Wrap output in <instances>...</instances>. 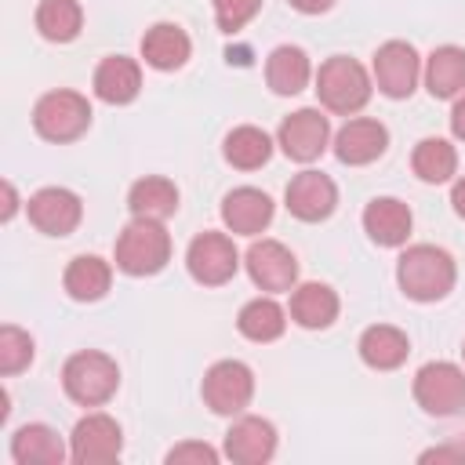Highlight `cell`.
<instances>
[{
	"label": "cell",
	"mask_w": 465,
	"mask_h": 465,
	"mask_svg": "<svg viewBox=\"0 0 465 465\" xmlns=\"http://www.w3.org/2000/svg\"><path fill=\"white\" fill-rule=\"evenodd\" d=\"M374 80L378 91L389 98H407L418 84V54L403 40H389L374 54Z\"/></svg>",
	"instance_id": "8fae6325"
},
{
	"label": "cell",
	"mask_w": 465,
	"mask_h": 465,
	"mask_svg": "<svg viewBox=\"0 0 465 465\" xmlns=\"http://www.w3.org/2000/svg\"><path fill=\"white\" fill-rule=\"evenodd\" d=\"M276 450V429L265 418H240L225 432V454L240 465H262Z\"/></svg>",
	"instance_id": "2e32d148"
},
{
	"label": "cell",
	"mask_w": 465,
	"mask_h": 465,
	"mask_svg": "<svg viewBox=\"0 0 465 465\" xmlns=\"http://www.w3.org/2000/svg\"><path fill=\"white\" fill-rule=\"evenodd\" d=\"M185 265H189V276L203 287H218L225 280L236 276V265H240V254L232 247L229 236L222 232H200L189 251H185Z\"/></svg>",
	"instance_id": "9c48e42d"
},
{
	"label": "cell",
	"mask_w": 465,
	"mask_h": 465,
	"mask_svg": "<svg viewBox=\"0 0 465 465\" xmlns=\"http://www.w3.org/2000/svg\"><path fill=\"white\" fill-rule=\"evenodd\" d=\"M138 87H142L138 62H131L124 54H113L94 69V94L109 105H127L138 94Z\"/></svg>",
	"instance_id": "ffe728a7"
},
{
	"label": "cell",
	"mask_w": 465,
	"mask_h": 465,
	"mask_svg": "<svg viewBox=\"0 0 465 465\" xmlns=\"http://www.w3.org/2000/svg\"><path fill=\"white\" fill-rule=\"evenodd\" d=\"M236 327H240V334L251 338V341H272V338L283 334L287 320H283V309H280L272 298H254V302H247V305L240 309Z\"/></svg>",
	"instance_id": "83f0119b"
},
{
	"label": "cell",
	"mask_w": 465,
	"mask_h": 465,
	"mask_svg": "<svg viewBox=\"0 0 465 465\" xmlns=\"http://www.w3.org/2000/svg\"><path fill=\"white\" fill-rule=\"evenodd\" d=\"M461 450H465V447H461Z\"/></svg>",
	"instance_id": "f35d334b"
},
{
	"label": "cell",
	"mask_w": 465,
	"mask_h": 465,
	"mask_svg": "<svg viewBox=\"0 0 465 465\" xmlns=\"http://www.w3.org/2000/svg\"><path fill=\"white\" fill-rule=\"evenodd\" d=\"M171 258V236L153 218H134L116 240V265L127 276H153Z\"/></svg>",
	"instance_id": "3957f363"
},
{
	"label": "cell",
	"mask_w": 465,
	"mask_h": 465,
	"mask_svg": "<svg viewBox=\"0 0 465 465\" xmlns=\"http://www.w3.org/2000/svg\"><path fill=\"white\" fill-rule=\"evenodd\" d=\"M258 7L262 0H214V22L222 33H236L258 15Z\"/></svg>",
	"instance_id": "d6a6232c"
},
{
	"label": "cell",
	"mask_w": 465,
	"mask_h": 465,
	"mask_svg": "<svg viewBox=\"0 0 465 465\" xmlns=\"http://www.w3.org/2000/svg\"><path fill=\"white\" fill-rule=\"evenodd\" d=\"M327 138H331V124L320 109H298L280 124V149L298 163L316 160L327 149Z\"/></svg>",
	"instance_id": "30bf717a"
},
{
	"label": "cell",
	"mask_w": 465,
	"mask_h": 465,
	"mask_svg": "<svg viewBox=\"0 0 465 465\" xmlns=\"http://www.w3.org/2000/svg\"><path fill=\"white\" fill-rule=\"evenodd\" d=\"M425 87L432 98H454L465 91V51L454 44H443L425 62Z\"/></svg>",
	"instance_id": "cb8c5ba5"
},
{
	"label": "cell",
	"mask_w": 465,
	"mask_h": 465,
	"mask_svg": "<svg viewBox=\"0 0 465 465\" xmlns=\"http://www.w3.org/2000/svg\"><path fill=\"white\" fill-rule=\"evenodd\" d=\"M80 214H84L80 196L69 189L51 185V189H40L36 196H29V222L47 236H69L80 225Z\"/></svg>",
	"instance_id": "7c38bea8"
},
{
	"label": "cell",
	"mask_w": 465,
	"mask_h": 465,
	"mask_svg": "<svg viewBox=\"0 0 465 465\" xmlns=\"http://www.w3.org/2000/svg\"><path fill=\"white\" fill-rule=\"evenodd\" d=\"M218 461V450L207 447V443H178L167 450V465H214Z\"/></svg>",
	"instance_id": "836d02e7"
},
{
	"label": "cell",
	"mask_w": 465,
	"mask_h": 465,
	"mask_svg": "<svg viewBox=\"0 0 465 465\" xmlns=\"http://www.w3.org/2000/svg\"><path fill=\"white\" fill-rule=\"evenodd\" d=\"M269 153H272V142H269V134L262 127L247 124V127H236V131L225 134V160L232 167H240V171L262 167L269 160Z\"/></svg>",
	"instance_id": "f546056e"
},
{
	"label": "cell",
	"mask_w": 465,
	"mask_h": 465,
	"mask_svg": "<svg viewBox=\"0 0 465 465\" xmlns=\"http://www.w3.org/2000/svg\"><path fill=\"white\" fill-rule=\"evenodd\" d=\"M389 145V131L378 120H349L338 134H334V156L349 167H363L371 160H378Z\"/></svg>",
	"instance_id": "9a60e30c"
},
{
	"label": "cell",
	"mask_w": 465,
	"mask_h": 465,
	"mask_svg": "<svg viewBox=\"0 0 465 465\" xmlns=\"http://www.w3.org/2000/svg\"><path fill=\"white\" fill-rule=\"evenodd\" d=\"M247 272L262 291H291L298 280V262L283 243L258 240L247 251Z\"/></svg>",
	"instance_id": "5bb4252c"
},
{
	"label": "cell",
	"mask_w": 465,
	"mask_h": 465,
	"mask_svg": "<svg viewBox=\"0 0 465 465\" xmlns=\"http://www.w3.org/2000/svg\"><path fill=\"white\" fill-rule=\"evenodd\" d=\"M454 258L443 251V247H432V243H418V247H407L396 262V280H400V291L414 302H440L450 294L454 287Z\"/></svg>",
	"instance_id": "6da1fadb"
},
{
	"label": "cell",
	"mask_w": 465,
	"mask_h": 465,
	"mask_svg": "<svg viewBox=\"0 0 465 465\" xmlns=\"http://www.w3.org/2000/svg\"><path fill=\"white\" fill-rule=\"evenodd\" d=\"M18 211V196H15V185L11 182H4V211H0V218L4 222H11V214Z\"/></svg>",
	"instance_id": "8d00e7d4"
},
{
	"label": "cell",
	"mask_w": 465,
	"mask_h": 465,
	"mask_svg": "<svg viewBox=\"0 0 465 465\" xmlns=\"http://www.w3.org/2000/svg\"><path fill=\"white\" fill-rule=\"evenodd\" d=\"M291 316H294V323H302L309 331L331 327L338 316V294L327 283H302L291 294Z\"/></svg>",
	"instance_id": "484cf974"
},
{
	"label": "cell",
	"mask_w": 465,
	"mask_h": 465,
	"mask_svg": "<svg viewBox=\"0 0 465 465\" xmlns=\"http://www.w3.org/2000/svg\"><path fill=\"white\" fill-rule=\"evenodd\" d=\"M91 105L76 91H47L33 109V127L47 142H73L87 131Z\"/></svg>",
	"instance_id": "5b68a950"
},
{
	"label": "cell",
	"mask_w": 465,
	"mask_h": 465,
	"mask_svg": "<svg viewBox=\"0 0 465 465\" xmlns=\"http://www.w3.org/2000/svg\"><path fill=\"white\" fill-rule=\"evenodd\" d=\"M189 51H193V44H189L185 29H178L174 22H156L142 36V58L153 69H163V73L167 69H182L189 62Z\"/></svg>",
	"instance_id": "d6986e66"
},
{
	"label": "cell",
	"mask_w": 465,
	"mask_h": 465,
	"mask_svg": "<svg viewBox=\"0 0 465 465\" xmlns=\"http://www.w3.org/2000/svg\"><path fill=\"white\" fill-rule=\"evenodd\" d=\"M450 203H454V211L465 218V178L454 182V189H450Z\"/></svg>",
	"instance_id": "74e56055"
},
{
	"label": "cell",
	"mask_w": 465,
	"mask_h": 465,
	"mask_svg": "<svg viewBox=\"0 0 465 465\" xmlns=\"http://www.w3.org/2000/svg\"><path fill=\"white\" fill-rule=\"evenodd\" d=\"M316 94L320 102L331 109V113H341V116H352L367 105L371 98V76L367 69L356 62V58H345V54H334L320 65L316 73Z\"/></svg>",
	"instance_id": "7a4b0ae2"
},
{
	"label": "cell",
	"mask_w": 465,
	"mask_h": 465,
	"mask_svg": "<svg viewBox=\"0 0 465 465\" xmlns=\"http://www.w3.org/2000/svg\"><path fill=\"white\" fill-rule=\"evenodd\" d=\"M80 22H84V11L76 0H40L36 7V29L54 44H69L80 33Z\"/></svg>",
	"instance_id": "f1b7e54d"
},
{
	"label": "cell",
	"mask_w": 465,
	"mask_h": 465,
	"mask_svg": "<svg viewBox=\"0 0 465 465\" xmlns=\"http://www.w3.org/2000/svg\"><path fill=\"white\" fill-rule=\"evenodd\" d=\"M124 432L109 414H87L69 436V458L76 465H109L120 458Z\"/></svg>",
	"instance_id": "ba28073f"
},
{
	"label": "cell",
	"mask_w": 465,
	"mask_h": 465,
	"mask_svg": "<svg viewBox=\"0 0 465 465\" xmlns=\"http://www.w3.org/2000/svg\"><path fill=\"white\" fill-rule=\"evenodd\" d=\"M283 200H287V211H291L294 218H302V222H320V218H327V214L334 211L338 189H334V182H331L327 174H320V171H302V174L291 178Z\"/></svg>",
	"instance_id": "4fadbf2b"
},
{
	"label": "cell",
	"mask_w": 465,
	"mask_h": 465,
	"mask_svg": "<svg viewBox=\"0 0 465 465\" xmlns=\"http://www.w3.org/2000/svg\"><path fill=\"white\" fill-rule=\"evenodd\" d=\"M29 363H33V338L15 323L0 327V374H18Z\"/></svg>",
	"instance_id": "1f68e13d"
},
{
	"label": "cell",
	"mask_w": 465,
	"mask_h": 465,
	"mask_svg": "<svg viewBox=\"0 0 465 465\" xmlns=\"http://www.w3.org/2000/svg\"><path fill=\"white\" fill-rule=\"evenodd\" d=\"M109 280H113L109 265L102 258H94V254H80L65 269V291L76 302H98L109 291Z\"/></svg>",
	"instance_id": "4316f807"
},
{
	"label": "cell",
	"mask_w": 465,
	"mask_h": 465,
	"mask_svg": "<svg viewBox=\"0 0 465 465\" xmlns=\"http://www.w3.org/2000/svg\"><path fill=\"white\" fill-rule=\"evenodd\" d=\"M411 345H407V334L400 327H389V323H374L360 334V360L374 371H392L407 360Z\"/></svg>",
	"instance_id": "44dd1931"
},
{
	"label": "cell",
	"mask_w": 465,
	"mask_h": 465,
	"mask_svg": "<svg viewBox=\"0 0 465 465\" xmlns=\"http://www.w3.org/2000/svg\"><path fill=\"white\" fill-rule=\"evenodd\" d=\"M127 207L134 218H153V222H163L178 211V189L174 182L167 178H138L127 193Z\"/></svg>",
	"instance_id": "d4e9b609"
},
{
	"label": "cell",
	"mask_w": 465,
	"mask_h": 465,
	"mask_svg": "<svg viewBox=\"0 0 465 465\" xmlns=\"http://www.w3.org/2000/svg\"><path fill=\"white\" fill-rule=\"evenodd\" d=\"M363 229H367V236H371L374 243H381V247H400V243H407V236H411V211H407V203H400V200H392V196H378V200H371L367 211H363Z\"/></svg>",
	"instance_id": "ac0fdd59"
},
{
	"label": "cell",
	"mask_w": 465,
	"mask_h": 465,
	"mask_svg": "<svg viewBox=\"0 0 465 465\" xmlns=\"http://www.w3.org/2000/svg\"><path fill=\"white\" fill-rule=\"evenodd\" d=\"M254 396V374L240 360H222L203 374V403L214 414H240Z\"/></svg>",
	"instance_id": "52a82bcc"
},
{
	"label": "cell",
	"mask_w": 465,
	"mask_h": 465,
	"mask_svg": "<svg viewBox=\"0 0 465 465\" xmlns=\"http://www.w3.org/2000/svg\"><path fill=\"white\" fill-rule=\"evenodd\" d=\"M411 163H414V174H418L421 182L440 185V182H447V178L454 174L458 153H454V145L443 142V138H421V142L414 145Z\"/></svg>",
	"instance_id": "4dcf8cb0"
},
{
	"label": "cell",
	"mask_w": 465,
	"mask_h": 465,
	"mask_svg": "<svg viewBox=\"0 0 465 465\" xmlns=\"http://www.w3.org/2000/svg\"><path fill=\"white\" fill-rule=\"evenodd\" d=\"M11 458L18 465H33V461H40V465H62L65 461V447H62V440H58V432L51 425L33 421V425H22L11 436Z\"/></svg>",
	"instance_id": "7402d4cb"
},
{
	"label": "cell",
	"mask_w": 465,
	"mask_h": 465,
	"mask_svg": "<svg viewBox=\"0 0 465 465\" xmlns=\"http://www.w3.org/2000/svg\"><path fill=\"white\" fill-rule=\"evenodd\" d=\"M222 222L232 229V232H243V236H254L262 232L269 222H272V200L262 193V189H232L225 200H222Z\"/></svg>",
	"instance_id": "e0dca14e"
},
{
	"label": "cell",
	"mask_w": 465,
	"mask_h": 465,
	"mask_svg": "<svg viewBox=\"0 0 465 465\" xmlns=\"http://www.w3.org/2000/svg\"><path fill=\"white\" fill-rule=\"evenodd\" d=\"M450 131H454V138H461L465 142V94L454 102V109H450Z\"/></svg>",
	"instance_id": "d590c367"
},
{
	"label": "cell",
	"mask_w": 465,
	"mask_h": 465,
	"mask_svg": "<svg viewBox=\"0 0 465 465\" xmlns=\"http://www.w3.org/2000/svg\"><path fill=\"white\" fill-rule=\"evenodd\" d=\"M62 385H65V396L76 400L80 407H98L116 392L120 371L105 352H91L87 349V352H76V356L65 360Z\"/></svg>",
	"instance_id": "277c9868"
},
{
	"label": "cell",
	"mask_w": 465,
	"mask_h": 465,
	"mask_svg": "<svg viewBox=\"0 0 465 465\" xmlns=\"http://www.w3.org/2000/svg\"><path fill=\"white\" fill-rule=\"evenodd\" d=\"M312 76V65H309V54L294 44H280L269 62H265V80L276 94H298Z\"/></svg>",
	"instance_id": "603a6c76"
},
{
	"label": "cell",
	"mask_w": 465,
	"mask_h": 465,
	"mask_svg": "<svg viewBox=\"0 0 465 465\" xmlns=\"http://www.w3.org/2000/svg\"><path fill=\"white\" fill-rule=\"evenodd\" d=\"M414 400L425 414H436V418L458 414L465 407V371L447 360L425 363L414 374Z\"/></svg>",
	"instance_id": "8992f818"
},
{
	"label": "cell",
	"mask_w": 465,
	"mask_h": 465,
	"mask_svg": "<svg viewBox=\"0 0 465 465\" xmlns=\"http://www.w3.org/2000/svg\"><path fill=\"white\" fill-rule=\"evenodd\" d=\"M461 352H465V349H461Z\"/></svg>",
	"instance_id": "ab89813d"
},
{
	"label": "cell",
	"mask_w": 465,
	"mask_h": 465,
	"mask_svg": "<svg viewBox=\"0 0 465 465\" xmlns=\"http://www.w3.org/2000/svg\"><path fill=\"white\" fill-rule=\"evenodd\" d=\"M294 11H302V15H323V11H331L334 7V0H287Z\"/></svg>",
	"instance_id": "e575fe53"
}]
</instances>
